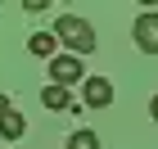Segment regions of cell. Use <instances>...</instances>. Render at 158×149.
I'll list each match as a JSON object with an SVG mask.
<instances>
[{
    "mask_svg": "<svg viewBox=\"0 0 158 149\" xmlns=\"http://www.w3.org/2000/svg\"><path fill=\"white\" fill-rule=\"evenodd\" d=\"M41 104H45L50 113H63V109H73V95H68L63 86H45L41 90Z\"/></svg>",
    "mask_w": 158,
    "mask_h": 149,
    "instance_id": "5b68a950",
    "label": "cell"
},
{
    "mask_svg": "<svg viewBox=\"0 0 158 149\" xmlns=\"http://www.w3.org/2000/svg\"><path fill=\"white\" fill-rule=\"evenodd\" d=\"M81 59H77V54H54V59H50V86H77V81H81Z\"/></svg>",
    "mask_w": 158,
    "mask_h": 149,
    "instance_id": "7a4b0ae2",
    "label": "cell"
},
{
    "mask_svg": "<svg viewBox=\"0 0 158 149\" xmlns=\"http://www.w3.org/2000/svg\"><path fill=\"white\" fill-rule=\"evenodd\" d=\"M149 118H154V122H158V95L149 99Z\"/></svg>",
    "mask_w": 158,
    "mask_h": 149,
    "instance_id": "9c48e42d",
    "label": "cell"
},
{
    "mask_svg": "<svg viewBox=\"0 0 158 149\" xmlns=\"http://www.w3.org/2000/svg\"><path fill=\"white\" fill-rule=\"evenodd\" d=\"M5 113H9V95H0V118H5Z\"/></svg>",
    "mask_w": 158,
    "mask_h": 149,
    "instance_id": "30bf717a",
    "label": "cell"
},
{
    "mask_svg": "<svg viewBox=\"0 0 158 149\" xmlns=\"http://www.w3.org/2000/svg\"><path fill=\"white\" fill-rule=\"evenodd\" d=\"M68 149H99V136L90 126H77L73 136H68Z\"/></svg>",
    "mask_w": 158,
    "mask_h": 149,
    "instance_id": "ba28073f",
    "label": "cell"
},
{
    "mask_svg": "<svg viewBox=\"0 0 158 149\" xmlns=\"http://www.w3.org/2000/svg\"><path fill=\"white\" fill-rule=\"evenodd\" d=\"M131 36H135V45L145 50V54H158V9H149V14H140V18H135Z\"/></svg>",
    "mask_w": 158,
    "mask_h": 149,
    "instance_id": "3957f363",
    "label": "cell"
},
{
    "mask_svg": "<svg viewBox=\"0 0 158 149\" xmlns=\"http://www.w3.org/2000/svg\"><path fill=\"white\" fill-rule=\"evenodd\" d=\"M81 90H86V109H109L113 104V81L109 77H81Z\"/></svg>",
    "mask_w": 158,
    "mask_h": 149,
    "instance_id": "277c9868",
    "label": "cell"
},
{
    "mask_svg": "<svg viewBox=\"0 0 158 149\" xmlns=\"http://www.w3.org/2000/svg\"><path fill=\"white\" fill-rule=\"evenodd\" d=\"M23 131H27V122H23V113H5V118H0V136H5V140H18V136H23Z\"/></svg>",
    "mask_w": 158,
    "mask_h": 149,
    "instance_id": "52a82bcc",
    "label": "cell"
},
{
    "mask_svg": "<svg viewBox=\"0 0 158 149\" xmlns=\"http://www.w3.org/2000/svg\"><path fill=\"white\" fill-rule=\"evenodd\" d=\"M50 36H54V41H63V45L73 50L77 59L95 50V27L86 23V18H77V14H59V18H54V32H50Z\"/></svg>",
    "mask_w": 158,
    "mask_h": 149,
    "instance_id": "6da1fadb",
    "label": "cell"
},
{
    "mask_svg": "<svg viewBox=\"0 0 158 149\" xmlns=\"http://www.w3.org/2000/svg\"><path fill=\"white\" fill-rule=\"evenodd\" d=\"M27 50H32V54H41V59H54V50H59V41L50 36V32H32Z\"/></svg>",
    "mask_w": 158,
    "mask_h": 149,
    "instance_id": "8992f818",
    "label": "cell"
}]
</instances>
